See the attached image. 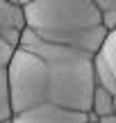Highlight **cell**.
<instances>
[{"label": "cell", "mask_w": 116, "mask_h": 123, "mask_svg": "<svg viewBox=\"0 0 116 123\" xmlns=\"http://www.w3.org/2000/svg\"><path fill=\"white\" fill-rule=\"evenodd\" d=\"M12 116L36 105H57L89 114L93 93L91 59L50 64L16 48L7 64Z\"/></svg>", "instance_id": "cell-1"}, {"label": "cell", "mask_w": 116, "mask_h": 123, "mask_svg": "<svg viewBox=\"0 0 116 123\" xmlns=\"http://www.w3.org/2000/svg\"><path fill=\"white\" fill-rule=\"evenodd\" d=\"M25 30L46 43L73 48L93 57L107 32L93 0H27L21 2Z\"/></svg>", "instance_id": "cell-2"}, {"label": "cell", "mask_w": 116, "mask_h": 123, "mask_svg": "<svg viewBox=\"0 0 116 123\" xmlns=\"http://www.w3.org/2000/svg\"><path fill=\"white\" fill-rule=\"evenodd\" d=\"M93 84L116 96V32H107L105 41L91 57Z\"/></svg>", "instance_id": "cell-3"}, {"label": "cell", "mask_w": 116, "mask_h": 123, "mask_svg": "<svg viewBox=\"0 0 116 123\" xmlns=\"http://www.w3.org/2000/svg\"><path fill=\"white\" fill-rule=\"evenodd\" d=\"M12 123H87V114L57 105H36L14 114Z\"/></svg>", "instance_id": "cell-4"}, {"label": "cell", "mask_w": 116, "mask_h": 123, "mask_svg": "<svg viewBox=\"0 0 116 123\" xmlns=\"http://www.w3.org/2000/svg\"><path fill=\"white\" fill-rule=\"evenodd\" d=\"M89 114H93L96 119L116 114V96H114V93H109L107 89H103V87H93Z\"/></svg>", "instance_id": "cell-5"}, {"label": "cell", "mask_w": 116, "mask_h": 123, "mask_svg": "<svg viewBox=\"0 0 116 123\" xmlns=\"http://www.w3.org/2000/svg\"><path fill=\"white\" fill-rule=\"evenodd\" d=\"M93 7L100 16V25L105 32H114L116 25V0H93Z\"/></svg>", "instance_id": "cell-6"}, {"label": "cell", "mask_w": 116, "mask_h": 123, "mask_svg": "<svg viewBox=\"0 0 116 123\" xmlns=\"http://www.w3.org/2000/svg\"><path fill=\"white\" fill-rule=\"evenodd\" d=\"M12 119V100H9V84H7V71L0 68V121Z\"/></svg>", "instance_id": "cell-7"}, {"label": "cell", "mask_w": 116, "mask_h": 123, "mask_svg": "<svg viewBox=\"0 0 116 123\" xmlns=\"http://www.w3.org/2000/svg\"><path fill=\"white\" fill-rule=\"evenodd\" d=\"M14 46H9L7 41L0 37V68H7V64H9V59H12V55H14Z\"/></svg>", "instance_id": "cell-8"}, {"label": "cell", "mask_w": 116, "mask_h": 123, "mask_svg": "<svg viewBox=\"0 0 116 123\" xmlns=\"http://www.w3.org/2000/svg\"><path fill=\"white\" fill-rule=\"evenodd\" d=\"M98 123H116V114H112V116H103V119H98Z\"/></svg>", "instance_id": "cell-9"}, {"label": "cell", "mask_w": 116, "mask_h": 123, "mask_svg": "<svg viewBox=\"0 0 116 123\" xmlns=\"http://www.w3.org/2000/svg\"><path fill=\"white\" fill-rule=\"evenodd\" d=\"M87 123H98V119H96L93 114H87Z\"/></svg>", "instance_id": "cell-10"}, {"label": "cell", "mask_w": 116, "mask_h": 123, "mask_svg": "<svg viewBox=\"0 0 116 123\" xmlns=\"http://www.w3.org/2000/svg\"><path fill=\"white\" fill-rule=\"evenodd\" d=\"M0 123H12V119H7V121H0Z\"/></svg>", "instance_id": "cell-11"}]
</instances>
